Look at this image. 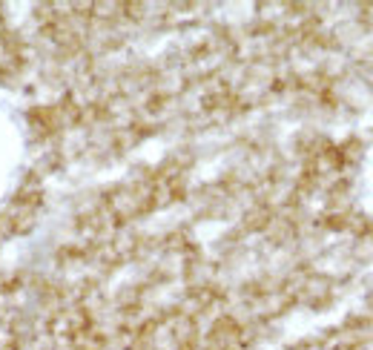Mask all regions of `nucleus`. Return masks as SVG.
Segmentation results:
<instances>
[]
</instances>
